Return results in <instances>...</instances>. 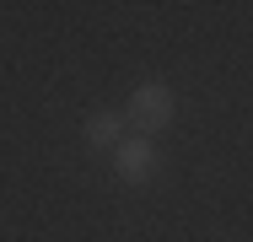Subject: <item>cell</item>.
<instances>
[{
  "instance_id": "7a4b0ae2",
  "label": "cell",
  "mask_w": 253,
  "mask_h": 242,
  "mask_svg": "<svg viewBox=\"0 0 253 242\" xmlns=\"http://www.w3.org/2000/svg\"><path fill=\"white\" fill-rule=\"evenodd\" d=\"M113 172H119L129 189L151 183L156 178V145L146 140V135H124V140L113 145Z\"/></svg>"
},
{
  "instance_id": "6da1fadb",
  "label": "cell",
  "mask_w": 253,
  "mask_h": 242,
  "mask_svg": "<svg viewBox=\"0 0 253 242\" xmlns=\"http://www.w3.org/2000/svg\"><path fill=\"white\" fill-rule=\"evenodd\" d=\"M124 119H129V129L135 135H162V129H172V119H178V97L172 86H162V81H146V86H135L129 92V108H124Z\"/></svg>"
},
{
  "instance_id": "3957f363",
  "label": "cell",
  "mask_w": 253,
  "mask_h": 242,
  "mask_svg": "<svg viewBox=\"0 0 253 242\" xmlns=\"http://www.w3.org/2000/svg\"><path fill=\"white\" fill-rule=\"evenodd\" d=\"M124 135H129V119H124L119 108H97V113H86V145H97V151H113Z\"/></svg>"
}]
</instances>
